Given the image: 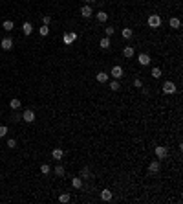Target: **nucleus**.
<instances>
[{
	"instance_id": "22",
	"label": "nucleus",
	"mask_w": 183,
	"mask_h": 204,
	"mask_svg": "<svg viewBox=\"0 0 183 204\" xmlns=\"http://www.w3.org/2000/svg\"><path fill=\"white\" fill-rule=\"evenodd\" d=\"M70 199H72V197H70V193H64V195H60V197H59V202L66 204V202H70Z\"/></svg>"
},
{
	"instance_id": "14",
	"label": "nucleus",
	"mask_w": 183,
	"mask_h": 204,
	"mask_svg": "<svg viewBox=\"0 0 183 204\" xmlns=\"http://www.w3.org/2000/svg\"><path fill=\"white\" fill-rule=\"evenodd\" d=\"M110 37H103V39H101L99 40V46H101V48H103V50H106V48H110Z\"/></svg>"
},
{
	"instance_id": "18",
	"label": "nucleus",
	"mask_w": 183,
	"mask_h": 204,
	"mask_svg": "<svg viewBox=\"0 0 183 204\" xmlns=\"http://www.w3.org/2000/svg\"><path fill=\"white\" fill-rule=\"evenodd\" d=\"M95 79L99 81V83H108V74H104V72H99L97 76H95Z\"/></svg>"
},
{
	"instance_id": "10",
	"label": "nucleus",
	"mask_w": 183,
	"mask_h": 204,
	"mask_svg": "<svg viewBox=\"0 0 183 204\" xmlns=\"http://www.w3.org/2000/svg\"><path fill=\"white\" fill-rule=\"evenodd\" d=\"M112 191L110 189H103V191H101V200H104V202H108V200H112Z\"/></svg>"
},
{
	"instance_id": "11",
	"label": "nucleus",
	"mask_w": 183,
	"mask_h": 204,
	"mask_svg": "<svg viewBox=\"0 0 183 204\" xmlns=\"http://www.w3.org/2000/svg\"><path fill=\"white\" fill-rule=\"evenodd\" d=\"M0 46H2L4 50H11V48H13V40H11L9 37H6V39H2V42H0Z\"/></svg>"
},
{
	"instance_id": "34",
	"label": "nucleus",
	"mask_w": 183,
	"mask_h": 204,
	"mask_svg": "<svg viewBox=\"0 0 183 204\" xmlns=\"http://www.w3.org/2000/svg\"><path fill=\"white\" fill-rule=\"evenodd\" d=\"M15 145H17V142L13 140V138H9V140H8V147H11V149H13Z\"/></svg>"
},
{
	"instance_id": "3",
	"label": "nucleus",
	"mask_w": 183,
	"mask_h": 204,
	"mask_svg": "<svg viewBox=\"0 0 183 204\" xmlns=\"http://www.w3.org/2000/svg\"><path fill=\"white\" fill-rule=\"evenodd\" d=\"M75 39H77V33L66 31L64 35H62V42H64V44H72V42H75Z\"/></svg>"
},
{
	"instance_id": "16",
	"label": "nucleus",
	"mask_w": 183,
	"mask_h": 204,
	"mask_svg": "<svg viewBox=\"0 0 183 204\" xmlns=\"http://www.w3.org/2000/svg\"><path fill=\"white\" fill-rule=\"evenodd\" d=\"M72 186L75 189H81V188H83V178H81V176H75V178L72 180Z\"/></svg>"
},
{
	"instance_id": "29",
	"label": "nucleus",
	"mask_w": 183,
	"mask_h": 204,
	"mask_svg": "<svg viewBox=\"0 0 183 204\" xmlns=\"http://www.w3.org/2000/svg\"><path fill=\"white\" fill-rule=\"evenodd\" d=\"M110 88H112L114 92H116V90H119V81H117V79H114L112 83H110Z\"/></svg>"
},
{
	"instance_id": "17",
	"label": "nucleus",
	"mask_w": 183,
	"mask_h": 204,
	"mask_svg": "<svg viewBox=\"0 0 183 204\" xmlns=\"http://www.w3.org/2000/svg\"><path fill=\"white\" fill-rule=\"evenodd\" d=\"M22 31H24V35H31L33 26H31L29 22H24V24H22Z\"/></svg>"
},
{
	"instance_id": "15",
	"label": "nucleus",
	"mask_w": 183,
	"mask_h": 204,
	"mask_svg": "<svg viewBox=\"0 0 183 204\" xmlns=\"http://www.w3.org/2000/svg\"><path fill=\"white\" fill-rule=\"evenodd\" d=\"M123 55H125L126 59H132V57H134V48H132V46H126V48H123Z\"/></svg>"
},
{
	"instance_id": "25",
	"label": "nucleus",
	"mask_w": 183,
	"mask_h": 204,
	"mask_svg": "<svg viewBox=\"0 0 183 204\" xmlns=\"http://www.w3.org/2000/svg\"><path fill=\"white\" fill-rule=\"evenodd\" d=\"M88 176H90V169L83 167V169H81V178H88Z\"/></svg>"
},
{
	"instance_id": "21",
	"label": "nucleus",
	"mask_w": 183,
	"mask_h": 204,
	"mask_svg": "<svg viewBox=\"0 0 183 204\" xmlns=\"http://www.w3.org/2000/svg\"><path fill=\"white\" fill-rule=\"evenodd\" d=\"M9 107L13 108V110H17V108H20V99H17V98H13V99L9 101Z\"/></svg>"
},
{
	"instance_id": "7",
	"label": "nucleus",
	"mask_w": 183,
	"mask_h": 204,
	"mask_svg": "<svg viewBox=\"0 0 183 204\" xmlns=\"http://www.w3.org/2000/svg\"><path fill=\"white\" fill-rule=\"evenodd\" d=\"M137 61H139L141 66H147V64H150V55H148V53H141L137 57Z\"/></svg>"
},
{
	"instance_id": "27",
	"label": "nucleus",
	"mask_w": 183,
	"mask_h": 204,
	"mask_svg": "<svg viewBox=\"0 0 183 204\" xmlns=\"http://www.w3.org/2000/svg\"><path fill=\"white\" fill-rule=\"evenodd\" d=\"M55 175L57 176H62L64 175V167L62 166H55Z\"/></svg>"
},
{
	"instance_id": "26",
	"label": "nucleus",
	"mask_w": 183,
	"mask_h": 204,
	"mask_svg": "<svg viewBox=\"0 0 183 204\" xmlns=\"http://www.w3.org/2000/svg\"><path fill=\"white\" fill-rule=\"evenodd\" d=\"M50 169H51V167H50L48 164H42V166H40V173H42V175H48Z\"/></svg>"
},
{
	"instance_id": "33",
	"label": "nucleus",
	"mask_w": 183,
	"mask_h": 204,
	"mask_svg": "<svg viewBox=\"0 0 183 204\" xmlns=\"http://www.w3.org/2000/svg\"><path fill=\"white\" fill-rule=\"evenodd\" d=\"M104 33H106V37H112L114 35V28H104Z\"/></svg>"
},
{
	"instance_id": "1",
	"label": "nucleus",
	"mask_w": 183,
	"mask_h": 204,
	"mask_svg": "<svg viewBox=\"0 0 183 204\" xmlns=\"http://www.w3.org/2000/svg\"><path fill=\"white\" fill-rule=\"evenodd\" d=\"M161 22H163V20H161V17H159V15H150V17H148V20H147V24L150 26L152 30L161 28Z\"/></svg>"
},
{
	"instance_id": "31",
	"label": "nucleus",
	"mask_w": 183,
	"mask_h": 204,
	"mask_svg": "<svg viewBox=\"0 0 183 204\" xmlns=\"http://www.w3.org/2000/svg\"><path fill=\"white\" fill-rule=\"evenodd\" d=\"M134 86L135 88H143V81L141 79H134Z\"/></svg>"
},
{
	"instance_id": "4",
	"label": "nucleus",
	"mask_w": 183,
	"mask_h": 204,
	"mask_svg": "<svg viewBox=\"0 0 183 204\" xmlns=\"http://www.w3.org/2000/svg\"><path fill=\"white\" fill-rule=\"evenodd\" d=\"M163 92L165 94H174L176 92V85L172 83V81H165L163 83Z\"/></svg>"
},
{
	"instance_id": "9",
	"label": "nucleus",
	"mask_w": 183,
	"mask_h": 204,
	"mask_svg": "<svg viewBox=\"0 0 183 204\" xmlns=\"http://www.w3.org/2000/svg\"><path fill=\"white\" fill-rule=\"evenodd\" d=\"M92 13H93V11H92V8H90L88 4H84L83 8H81V15H83L84 18H90V17H92Z\"/></svg>"
},
{
	"instance_id": "19",
	"label": "nucleus",
	"mask_w": 183,
	"mask_h": 204,
	"mask_svg": "<svg viewBox=\"0 0 183 204\" xmlns=\"http://www.w3.org/2000/svg\"><path fill=\"white\" fill-rule=\"evenodd\" d=\"M95 18L99 20V22H106V20H108V13H104V11H97Z\"/></svg>"
},
{
	"instance_id": "30",
	"label": "nucleus",
	"mask_w": 183,
	"mask_h": 204,
	"mask_svg": "<svg viewBox=\"0 0 183 204\" xmlns=\"http://www.w3.org/2000/svg\"><path fill=\"white\" fill-rule=\"evenodd\" d=\"M6 134H8V127H6V125H0V138H4Z\"/></svg>"
},
{
	"instance_id": "24",
	"label": "nucleus",
	"mask_w": 183,
	"mask_h": 204,
	"mask_svg": "<svg viewBox=\"0 0 183 204\" xmlns=\"http://www.w3.org/2000/svg\"><path fill=\"white\" fill-rule=\"evenodd\" d=\"M13 28H15V24H13L11 20H6V22H4V30H6V31H11Z\"/></svg>"
},
{
	"instance_id": "5",
	"label": "nucleus",
	"mask_w": 183,
	"mask_h": 204,
	"mask_svg": "<svg viewBox=\"0 0 183 204\" xmlns=\"http://www.w3.org/2000/svg\"><path fill=\"white\" fill-rule=\"evenodd\" d=\"M22 120L26 121V123H31V121H35V112L33 110H24V114H22Z\"/></svg>"
},
{
	"instance_id": "28",
	"label": "nucleus",
	"mask_w": 183,
	"mask_h": 204,
	"mask_svg": "<svg viewBox=\"0 0 183 204\" xmlns=\"http://www.w3.org/2000/svg\"><path fill=\"white\" fill-rule=\"evenodd\" d=\"M48 33H50V28H48L46 24H42V28H40V35H42V37H46Z\"/></svg>"
},
{
	"instance_id": "6",
	"label": "nucleus",
	"mask_w": 183,
	"mask_h": 204,
	"mask_svg": "<svg viewBox=\"0 0 183 204\" xmlns=\"http://www.w3.org/2000/svg\"><path fill=\"white\" fill-rule=\"evenodd\" d=\"M123 74H125V72H123V68H121V66H117V64H116V66H114V68H112V72H110V76H112L114 79H119V77H123Z\"/></svg>"
},
{
	"instance_id": "20",
	"label": "nucleus",
	"mask_w": 183,
	"mask_h": 204,
	"mask_svg": "<svg viewBox=\"0 0 183 204\" xmlns=\"http://www.w3.org/2000/svg\"><path fill=\"white\" fill-rule=\"evenodd\" d=\"M150 76H152L154 79H159L161 76H163V74H161V70H159L158 66H156V68H152V70H150Z\"/></svg>"
},
{
	"instance_id": "13",
	"label": "nucleus",
	"mask_w": 183,
	"mask_h": 204,
	"mask_svg": "<svg viewBox=\"0 0 183 204\" xmlns=\"http://www.w3.org/2000/svg\"><path fill=\"white\" fill-rule=\"evenodd\" d=\"M168 24H170V28H174V30H178L179 26H181V20L178 18V17H170V20H168Z\"/></svg>"
},
{
	"instance_id": "12",
	"label": "nucleus",
	"mask_w": 183,
	"mask_h": 204,
	"mask_svg": "<svg viewBox=\"0 0 183 204\" xmlns=\"http://www.w3.org/2000/svg\"><path fill=\"white\" fill-rule=\"evenodd\" d=\"M51 156H53V158H55V160H60V158H62V156H64V151H62V149H60V147H55V149H53V151H51Z\"/></svg>"
},
{
	"instance_id": "8",
	"label": "nucleus",
	"mask_w": 183,
	"mask_h": 204,
	"mask_svg": "<svg viewBox=\"0 0 183 204\" xmlns=\"http://www.w3.org/2000/svg\"><path fill=\"white\" fill-rule=\"evenodd\" d=\"M159 169H161L159 160H154V162H150V164H148V171H150V173H158Z\"/></svg>"
},
{
	"instance_id": "32",
	"label": "nucleus",
	"mask_w": 183,
	"mask_h": 204,
	"mask_svg": "<svg viewBox=\"0 0 183 204\" xmlns=\"http://www.w3.org/2000/svg\"><path fill=\"white\" fill-rule=\"evenodd\" d=\"M42 22H44L46 26H48V24L51 22V17H50V15H44V17H42Z\"/></svg>"
},
{
	"instance_id": "35",
	"label": "nucleus",
	"mask_w": 183,
	"mask_h": 204,
	"mask_svg": "<svg viewBox=\"0 0 183 204\" xmlns=\"http://www.w3.org/2000/svg\"><path fill=\"white\" fill-rule=\"evenodd\" d=\"M84 2H93V0H84Z\"/></svg>"
},
{
	"instance_id": "2",
	"label": "nucleus",
	"mask_w": 183,
	"mask_h": 204,
	"mask_svg": "<svg viewBox=\"0 0 183 204\" xmlns=\"http://www.w3.org/2000/svg\"><path fill=\"white\" fill-rule=\"evenodd\" d=\"M154 153H156V158H158V160H163V158H167V156H168V149L163 147V145H158V147L154 149Z\"/></svg>"
},
{
	"instance_id": "23",
	"label": "nucleus",
	"mask_w": 183,
	"mask_h": 204,
	"mask_svg": "<svg viewBox=\"0 0 183 204\" xmlns=\"http://www.w3.org/2000/svg\"><path fill=\"white\" fill-rule=\"evenodd\" d=\"M132 33H134V31H132L130 28H125L123 31H121V35H123L125 39H130V37H132Z\"/></svg>"
}]
</instances>
